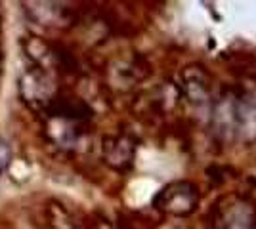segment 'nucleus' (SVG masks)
<instances>
[{
    "instance_id": "nucleus-1",
    "label": "nucleus",
    "mask_w": 256,
    "mask_h": 229,
    "mask_svg": "<svg viewBox=\"0 0 256 229\" xmlns=\"http://www.w3.org/2000/svg\"><path fill=\"white\" fill-rule=\"evenodd\" d=\"M199 187L192 182H174L162 187L153 199V207L162 214L186 218L193 214L199 207Z\"/></svg>"
},
{
    "instance_id": "nucleus-2",
    "label": "nucleus",
    "mask_w": 256,
    "mask_h": 229,
    "mask_svg": "<svg viewBox=\"0 0 256 229\" xmlns=\"http://www.w3.org/2000/svg\"><path fill=\"white\" fill-rule=\"evenodd\" d=\"M180 94L192 107H206L212 99V84L210 76L199 65H188L182 71Z\"/></svg>"
},
{
    "instance_id": "nucleus-3",
    "label": "nucleus",
    "mask_w": 256,
    "mask_h": 229,
    "mask_svg": "<svg viewBox=\"0 0 256 229\" xmlns=\"http://www.w3.org/2000/svg\"><path fill=\"white\" fill-rule=\"evenodd\" d=\"M136 143L128 136H111L104 142V157L109 166L117 170H126L134 161Z\"/></svg>"
},
{
    "instance_id": "nucleus-4",
    "label": "nucleus",
    "mask_w": 256,
    "mask_h": 229,
    "mask_svg": "<svg viewBox=\"0 0 256 229\" xmlns=\"http://www.w3.org/2000/svg\"><path fill=\"white\" fill-rule=\"evenodd\" d=\"M256 138V94L235 96V134Z\"/></svg>"
},
{
    "instance_id": "nucleus-5",
    "label": "nucleus",
    "mask_w": 256,
    "mask_h": 229,
    "mask_svg": "<svg viewBox=\"0 0 256 229\" xmlns=\"http://www.w3.org/2000/svg\"><path fill=\"white\" fill-rule=\"evenodd\" d=\"M254 222L256 218L252 210H248L246 205H239L226 218L224 229H254Z\"/></svg>"
},
{
    "instance_id": "nucleus-6",
    "label": "nucleus",
    "mask_w": 256,
    "mask_h": 229,
    "mask_svg": "<svg viewBox=\"0 0 256 229\" xmlns=\"http://www.w3.org/2000/svg\"><path fill=\"white\" fill-rule=\"evenodd\" d=\"M12 163V145L6 138H0V178L8 170Z\"/></svg>"
},
{
    "instance_id": "nucleus-7",
    "label": "nucleus",
    "mask_w": 256,
    "mask_h": 229,
    "mask_svg": "<svg viewBox=\"0 0 256 229\" xmlns=\"http://www.w3.org/2000/svg\"><path fill=\"white\" fill-rule=\"evenodd\" d=\"M254 229H256V222H254Z\"/></svg>"
}]
</instances>
